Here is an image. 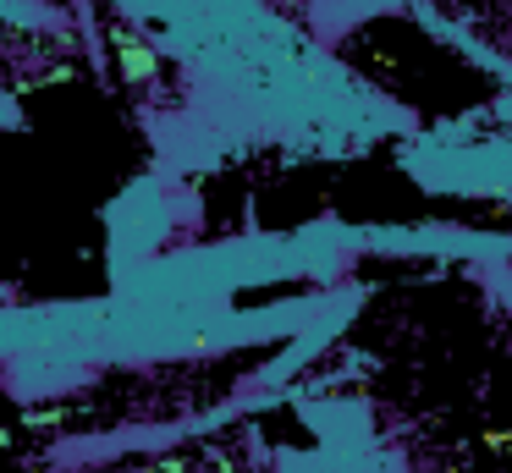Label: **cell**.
Here are the masks:
<instances>
[{
  "label": "cell",
  "mask_w": 512,
  "mask_h": 473,
  "mask_svg": "<svg viewBox=\"0 0 512 473\" xmlns=\"http://www.w3.org/2000/svg\"><path fill=\"white\" fill-rule=\"evenodd\" d=\"M116 61H122L127 83H149L155 77V50L144 39H116Z\"/></svg>",
  "instance_id": "cell-1"
},
{
  "label": "cell",
  "mask_w": 512,
  "mask_h": 473,
  "mask_svg": "<svg viewBox=\"0 0 512 473\" xmlns=\"http://www.w3.org/2000/svg\"><path fill=\"white\" fill-rule=\"evenodd\" d=\"M0 446H6V429H0Z\"/></svg>",
  "instance_id": "cell-2"
}]
</instances>
